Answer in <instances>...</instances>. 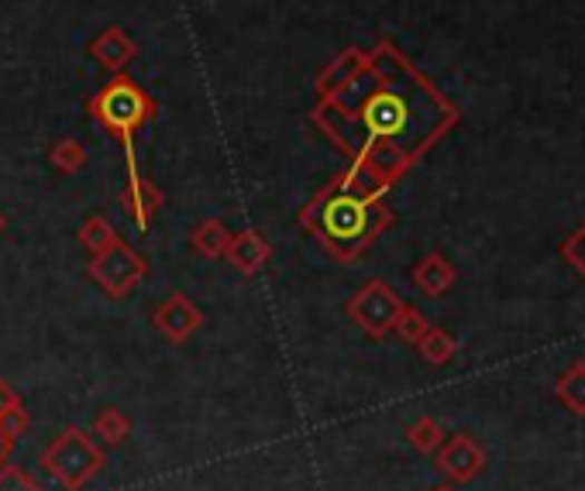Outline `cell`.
<instances>
[{
    "label": "cell",
    "mask_w": 585,
    "mask_h": 491,
    "mask_svg": "<svg viewBox=\"0 0 585 491\" xmlns=\"http://www.w3.org/2000/svg\"><path fill=\"white\" fill-rule=\"evenodd\" d=\"M42 468L66 491H84L104 468V450L94 436H87V430L69 426L42 450Z\"/></svg>",
    "instance_id": "277c9868"
},
{
    "label": "cell",
    "mask_w": 585,
    "mask_h": 491,
    "mask_svg": "<svg viewBox=\"0 0 585 491\" xmlns=\"http://www.w3.org/2000/svg\"><path fill=\"white\" fill-rule=\"evenodd\" d=\"M427 326H431V323H427L423 320V313H417L413 306H403V313H400V320H397V326H393V331L407 341V344H420V337L427 334Z\"/></svg>",
    "instance_id": "44dd1931"
},
{
    "label": "cell",
    "mask_w": 585,
    "mask_h": 491,
    "mask_svg": "<svg viewBox=\"0 0 585 491\" xmlns=\"http://www.w3.org/2000/svg\"><path fill=\"white\" fill-rule=\"evenodd\" d=\"M435 454H438V468L458 484L472 481L486 471V450L479 446L476 436H468V433L445 436V443L435 450Z\"/></svg>",
    "instance_id": "ba28073f"
},
{
    "label": "cell",
    "mask_w": 585,
    "mask_h": 491,
    "mask_svg": "<svg viewBox=\"0 0 585 491\" xmlns=\"http://www.w3.org/2000/svg\"><path fill=\"white\" fill-rule=\"evenodd\" d=\"M11 446H14V440H8L4 433H0V468H4V458L11 454Z\"/></svg>",
    "instance_id": "484cf974"
},
{
    "label": "cell",
    "mask_w": 585,
    "mask_h": 491,
    "mask_svg": "<svg viewBox=\"0 0 585 491\" xmlns=\"http://www.w3.org/2000/svg\"><path fill=\"white\" fill-rule=\"evenodd\" d=\"M121 203H125V210L131 214V220H135V227H138L142 234L148 230L152 217L159 214V207H163L159 186H155L148 176L138 173V161H128V186H125V193H121Z\"/></svg>",
    "instance_id": "9c48e42d"
},
{
    "label": "cell",
    "mask_w": 585,
    "mask_h": 491,
    "mask_svg": "<svg viewBox=\"0 0 585 491\" xmlns=\"http://www.w3.org/2000/svg\"><path fill=\"white\" fill-rule=\"evenodd\" d=\"M21 399H18V392L4 382V379H0V416H4V413H11V409L18 405Z\"/></svg>",
    "instance_id": "d4e9b609"
},
{
    "label": "cell",
    "mask_w": 585,
    "mask_h": 491,
    "mask_svg": "<svg viewBox=\"0 0 585 491\" xmlns=\"http://www.w3.org/2000/svg\"><path fill=\"white\" fill-rule=\"evenodd\" d=\"M555 399L575 416H585V361H575L555 385Z\"/></svg>",
    "instance_id": "5bb4252c"
},
{
    "label": "cell",
    "mask_w": 585,
    "mask_h": 491,
    "mask_svg": "<svg viewBox=\"0 0 585 491\" xmlns=\"http://www.w3.org/2000/svg\"><path fill=\"white\" fill-rule=\"evenodd\" d=\"M227 240H231V230H227V224L217 220V217L197 224V227H193V234H189L193 252H197L201 258H224Z\"/></svg>",
    "instance_id": "4fadbf2b"
},
{
    "label": "cell",
    "mask_w": 585,
    "mask_h": 491,
    "mask_svg": "<svg viewBox=\"0 0 585 491\" xmlns=\"http://www.w3.org/2000/svg\"><path fill=\"white\" fill-rule=\"evenodd\" d=\"M87 114L107 131L110 141L121 145L125 166H128V161H138L135 158V138L145 125H152L155 120L159 104H155V97L142 84H135L131 76L114 72L110 84L87 100Z\"/></svg>",
    "instance_id": "3957f363"
},
{
    "label": "cell",
    "mask_w": 585,
    "mask_h": 491,
    "mask_svg": "<svg viewBox=\"0 0 585 491\" xmlns=\"http://www.w3.org/2000/svg\"><path fill=\"white\" fill-rule=\"evenodd\" d=\"M451 125L455 107L386 38L348 84L318 94L314 107V128L351 161L338 183L369 199H382Z\"/></svg>",
    "instance_id": "6da1fadb"
},
{
    "label": "cell",
    "mask_w": 585,
    "mask_h": 491,
    "mask_svg": "<svg viewBox=\"0 0 585 491\" xmlns=\"http://www.w3.org/2000/svg\"><path fill=\"white\" fill-rule=\"evenodd\" d=\"M4 230H8V217H4V214H0V234H4Z\"/></svg>",
    "instance_id": "4316f807"
},
{
    "label": "cell",
    "mask_w": 585,
    "mask_h": 491,
    "mask_svg": "<svg viewBox=\"0 0 585 491\" xmlns=\"http://www.w3.org/2000/svg\"><path fill=\"white\" fill-rule=\"evenodd\" d=\"M25 430H28V413H25V405L18 402V405L11 409V413L0 416V433H4L8 440H18Z\"/></svg>",
    "instance_id": "cb8c5ba5"
},
{
    "label": "cell",
    "mask_w": 585,
    "mask_h": 491,
    "mask_svg": "<svg viewBox=\"0 0 585 491\" xmlns=\"http://www.w3.org/2000/svg\"><path fill=\"white\" fill-rule=\"evenodd\" d=\"M407 440L413 450H420V454H435V450L445 443V426L435 416H417L407 426Z\"/></svg>",
    "instance_id": "d6986e66"
},
{
    "label": "cell",
    "mask_w": 585,
    "mask_h": 491,
    "mask_svg": "<svg viewBox=\"0 0 585 491\" xmlns=\"http://www.w3.org/2000/svg\"><path fill=\"white\" fill-rule=\"evenodd\" d=\"M435 491H451V488H435Z\"/></svg>",
    "instance_id": "83f0119b"
},
{
    "label": "cell",
    "mask_w": 585,
    "mask_h": 491,
    "mask_svg": "<svg viewBox=\"0 0 585 491\" xmlns=\"http://www.w3.org/2000/svg\"><path fill=\"white\" fill-rule=\"evenodd\" d=\"M458 272L455 265L441 255V252H431L417 268H413V285L423 293V296H445L451 285H455Z\"/></svg>",
    "instance_id": "7c38bea8"
},
{
    "label": "cell",
    "mask_w": 585,
    "mask_h": 491,
    "mask_svg": "<svg viewBox=\"0 0 585 491\" xmlns=\"http://www.w3.org/2000/svg\"><path fill=\"white\" fill-rule=\"evenodd\" d=\"M145 275H148V262L121 237H117L110 248L90 255V278L110 299H128Z\"/></svg>",
    "instance_id": "5b68a950"
},
{
    "label": "cell",
    "mask_w": 585,
    "mask_h": 491,
    "mask_svg": "<svg viewBox=\"0 0 585 491\" xmlns=\"http://www.w3.org/2000/svg\"><path fill=\"white\" fill-rule=\"evenodd\" d=\"M76 240H80L90 255H97V252L110 248V244L117 240V230H114V224H110L104 214H94V217L84 220L80 230H76Z\"/></svg>",
    "instance_id": "e0dca14e"
},
{
    "label": "cell",
    "mask_w": 585,
    "mask_h": 491,
    "mask_svg": "<svg viewBox=\"0 0 585 491\" xmlns=\"http://www.w3.org/2000/svg\"><path fill=\"white\" fill-rule=\"evenodd\" d=\"M94 436L117 446V443H125L131 436V420L121 413V409H100L97 420H94Z\"/></svg>",
    "instance_id": "ac0fdd59"
},
{
    "label": "cell",
    "mask_w": 585,
    "mask_h": 491,
    "mask_svg": "<svg viewBox=\"0 0 585 491\" xmlns=\"http://www.w3.org/2000/svg\"><path fill=\"white\" fill-rule=\"evenodd\" d=\"M269 255H272V248H269V240L259 234V230H238V234H231V240H227V252H224V258L238 268L242 275H259L262 268H265V262H269Z\"/></svg>",
    "instance_id": "8fae6325"
},
{
    "label": "cell",
    "mask_w": 585,
    "mask_h": 491,
    "mask_svg": "<svg viewBox=\"0 0 585 491\" xmlns=\"http://www.w3.org/2000/svg\"><path fill=\"white\" fill-rule=\"evenodd\" d=\"M562 255H565V262L585 278V224L562 244Z\"/></svg>",
    "instance_id": "603a6c76"
},
{
    "label": "cell",
    "mask_w": 585,
    "mask_h": 491,
    "mask_svg": "<svg viewBox=\"0 0 585 491\" xmlns=\"http://www.w3.org/2000/svg\"><path fill=\"white\" fill-rule=\"evenodd\" d=\"M49 161H52V169L62 173V176H76V173H84V166L90 161V151L80 138H59L49 151Z\"/></svg>",
    "instance_id": "9a60e30c"
},
{
    "label": "cell",
    "mask_w": 585,
    "mask_h": 491,
    "mask_svg": "<svg viewBox=\"0 0 585 491\" xmlns=\"http://www.w3.org/2000/svg\"><path fill=\"white\" fill-rule=\"evenodd\" d=\"M0 491H42V484H38L25 468L4 464L0 468Z\"/></svg>",
    "instance_id": "7402d4cb"
},
{
    "label": "cell",
    "mask_w": 585,
    "mask_h": 491,
    "mask_svg": "<svg viewBox=\"0 0 585 491\" xmlns=\"http://www.w3.org/2000/svg\"><path fill=\"white\" fill-rule=\"evenodd\" d=\"M152 323L169 344H186L204 326V313L186 293H169L159 306H155Z\"/></svg>",
    "instance_id": "52a82bcc"
},
{
    "label": "cell",
    "mask_w": 585,
    "mask_h": 491,
    "mask_svg": "<svg viewBox=\"0 0 585 491\" xmlns=\"http://www.w3.org/2000/svg\"><path fill=\"white\" fill-rule=\"evenodd\" d=\"M365 62V49H344L321 76H318V94H328V90H338L341 84H348L355 69Z\"/></svg>",
    "instance_id": "2e32d148"
},
{
    "label": "cell",
    "mask_w": 585,
    "mask_h": 491,
    "mask_svg": "<svg viewBox=\"0 0 585 491\" xmlns=\"http://www.w3.org/2000/svg\"><path fill=\"white\" fill-rule=\"evenodd\" d=\"M417 347H420V357H423V361H431V364H448V361L458 354L455 337L445 334V331H438V326H427V334L420 337Z\"/></svg>",
    "instance_id": "ffe728a7"
},
{
    "label": "cell",
    "mask_w": 585,
    "mask_h": 491,
    "mask_svg": "<svg viewBox=\"0 0 585 491\" xmlns=\"http://www.w3.org/2000/svg\"><path fill=\"white\" fill-rule=\"evenodd\" d=\"M90 56L97 59L100 69L107 72H125L135 56H138V46H135V38L121 28V24H110L104 28L94 42H90Z\"/></svg>",
    "instance_id": "30bf717a"
},
{
    "label": "cell",
    "mask_w": 585,
    "mask_h": 491,
    "mask_svg": "<svg viewBox=\"0 0 585 491\" xmlns=\"http://www.w3.org/2000/svg\"><path fill=\"white\" fill-rule=\"evenodd\" d=\"M300 224L303 230L314 234L338 262H355L365 255L369 244L393 224V210H389L382 199H369L344 189L334 176L303 207Z\"/></svg>",
    "instance_id": "7a4b0ae2"
},
{
    "label": "cell",
    "mask_w": 585,
    "mask_h": 491,
    "mask_svg": "<svg viewBox=\"0 0 585 491\" xmlns=\"http://www.w3.org/2000/svg\"><path fill=\"white\" fill-rule=\"evenodd\" d=\"M403 299L389 289L386 282H369L365 289H359L355 296H351V303H348V316H351V323H359L362 326V334L365 337H372V341H379V337H386L389 331L397 326V320H400V313H403Z\"/></svg>",
    "instance_id": "8992f818"
}]
</instances>
